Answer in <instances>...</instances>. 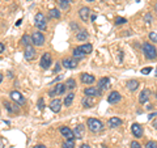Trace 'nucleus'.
<instances>
[{
	"instance_id": "nucleus-43",
	"label": "nucleus",
	"mask_w": 157,
	"mask_h": 148,
	"mask_svg": "<svg viewBox=\"0 0 157 148\" xmlns=\"http://www.w3.org/2000/svg\"><path fill=\"white\" fill-rule=\"evenodd\" d=\"M96 18H97V14H92V16H90V20H92V21H94Z\"/></svg>"
},
{
	"instance_id": "nucleus-51",
	"label": "nucleus",
	"mask_w": 157,
	"mask_h": 148,
	"mask_svg": "<svg viewBox=\"0 0 157 148\" xmlns=\"http://www.w3.org/2000/svg\"><path fill=\"white\" fill-rule=\"evenodd\" d=\"M155 75H156V76H157V68H156V73H155Z\"/></svg>"
},
{
	"instance_id": "nucleus-30",
	"label": "nucleus",
	"mask_w": 157,
	"mask_h": 148,
	"mask_svg": "<svg viewBox=\"0 0 157 148\" xmlns=\"http://www.w3.org/2000/svg\"><path fill=\"white\" fill-rule=\"evenodd\" d=\"M66 87L68 89H75L76 88V80L75 79H68L67 83H66Z\"/></svg>"
},
{
	"instance_id": "nucleus-9",
	"label": "nucleus",
	"mask_w": 157,
	"mask_h": 148,
	"mask_svg": "<svg viewBox=\"0 0 157 148\" xmlns=\"http://www.w3.org/2000/svg\"><path fill=\"white\" fill-rule=\"evenodd\" d=\"M121 100H122V96L119 95V92H117V91L110 92V95L107 96V102L111 103V105H115V103H118Z\"/></svg>"
},
{
	"instance_id": "nucleus-11",
	"label": "nucleus",
	"mask_w": 157,
	"mask_h": 148,
	"mask_svg": "<svg viewBox=\"0 0 157 148\" xmlns=\"http://www.w3.org/2000/svg\"><path fill=\"white\" fill-rule=\"evenodd\" d=\"M4 107L11 113V114H18L20 113V109L17 106L16 102H8V101H4Z\"/></svg>"
},
{
	"instance_id": "nucleus-1",
	"label": "nucleus",
	"mask_w": 157,
	"mask_h": 148,
	"mask_svg": "<svg viewBox=\"0 0 157 148\" xmlns=\"http://www.w3.org/2000/svg\"><path fill=\"white\" fill-rule=\"evenodd\" d=\"M143 54H144L145 59H148V60H155V59L157 58L156 47L149 42H144L143 43Z\"/></svg>"
},
{
	"instance_id": "nucleus-38",
	"label": "nucleus",
	"mask_w": 157,
	"mask_h": 148,
	"mask_svg": "<svg viewBox=\"0 0 157 148\" xmlns=\"http://www.w3.org/2000/svg\"><path fill=\"white\" fill-rule=\"evenodd\" d=\"M60 68H62V63H56V64H55V68H54V73H56V72H59V71H60Z\"/></svg>"
},
{
	"instance_id": "nucleus-36",
	"label": "nucleus",
	"mask_w": 157,
	"mask_h": 148,
	"mask_svg": "<svg viewBox=\"0 0 157 148\" xmlns=\"http://www.w3.org/2000/svg\"><path fill=\"white\" fill-rule=\"evenodd\" d=\"M38 109L39 110L45 109V100H43V98H39V100H38Z\"/></svg>"
},
{
	"instance_id": "nucleus-5",
	"label": "nucleus",
	"mask_w": 157,
	"mask_h": 148,
	"mask_svg": "<svg viewBox=\"0 0 157 148\" xmlns=\"http://www.w3.org/2000/svg\"><path fill=\"white\" fill-rule=\"evenodd\" d=\"M36 26L39 29V30H46L47 29V22H46V17L43 13H37L36 16Z\"/></svg>"
},
{
	"instance_id": "nucleus-27",
	"label": "nucleus",
	"mask_w": 157,
	"mask_h": 148,
	"mask_svg": "<svg viewBox=\"0 0 157 148\" xmlns=\"http://www.w3.org/2000/svg\"><path fill=\"white\" fill-rule=\"evenodd\" d=\"M127 88H128L131 92L136 91L137 88H139V81H137V80H130L128 83H127Z\"/></svg>"
},
{
	"instance_id": "nucleus-15",
	"label": "nucleus",
	"mask_w": 157,
	"mask_h": 148,
	"mask_svg": "<svg viewBox=\"0 0 157 148\" xmlns=\"http://www.w3.org/2000/svg\"><path fill=\"white\" fill-rule=\"evenodd\" d=\"M73 131V136L76 138V139H81V138H84L85 135V129H84V125H77L75 127V130Z\"/></svg>"
},
{
	"instance_id": "nucleus-33",
	"label": "nucleus",
	"mask_w": 157,
	"mask_h": 148,
	"mask_svg": "<svg viewBox=\"0 0 157 148\" xmlns=\"http://www.w3.org/2000/svg\"><path fill=\"white\" fill-rule=\"evenodd\" d=\"M127 22V18L124 17H115V25H123Z\"/></svg>"
},
{
	"instance_id": "nucleus-35",
	"label": "nucleus",
	"mask_w": 157,
	"mask_h": 148,
	"mask_svg": "<svg viewBox=\"0 0 157 148\" xmlns=\"http://www.w3.org/2000/svg\"><path fill=\"white\" fill-rule=\"evenodd\" d=\"M149 39H151L152 42L157 43V32H152V33H149Z\"/></svg>"
},
{
	"instance_id": "nucleus-7",
	"label": "nucleus",
	"mask_w": 157,
	"mask_h": 148,
	"mask_svg": "<svg viewBox=\"0 0 157 148\" xmlns=\"http://www.w3.org/2000/svg\"><path fill=\"white\" fill-rule=\"evenodd\" d=\"M62 66L68 70H73V68L77 67V60L75 58H64L62 60Z\"/></svg>"
},
{
	"instance_id": "nucleus-13",
	"label": "nucleus",
	"mask_w": 157,
	"mask_h": 148,
	"mask_svg": "<svg viewBox=\"0 0 157 148\" xmlns=\"http://www.w3.org/2000/svg\"><path fill=\"white\" fill-rule=\"evenodd\" d=\"M24 56H25L26 60H33V59L36 58V50H34V47L32 45H28L25 47V54H24Z\"/></svg>"
},
{
	"instance_id": "nucleus-8",
	"label": "nucleus",
	"mask_w": 157,
	"mask_h": 148,
	"mask_svg": "<svg viewBox=\"0 0 157 148\" xmlns=\"http://www.w3.org/2000/svg\"><path fill=\"white\" fill-rule=\"evenodd\" d=\"M110 85H111V80H110V79L109 77H101L100 79V81H98V89H100L101 92L102 91H107V89H109V88H110Z\"/></svg>"
},
{
	"instance_id": "nucleus-41",
	"label": "nucleus",
	"mask_w": 157,
	"mask_h": 148,
	"mask_svg": "<svg viewBox=\"0 0 157 148\" xmlns=\"http://www.w3.org/2000/svg\"><path fill=\"white\" fill-rule=\"evenodd\" d=\"M4 49H6V46H4V43L3 42H0V54H2L4 51Z\"/></svg>"
},
{
	"instance_id": "nucleus-22",
	"label": "nucleus",
	"mask_w": 157,
	"mask_h": 148,
	"mask_svg": "<svg viewBox=\"0 0 157 148\" xmlns=\"http://www.w3.org/2000/svg\"><path fill=\"white\" fill-rule=\"evenodd\" d=\"M67 91V87L66 84H58V85L54 88V92H55V96H60V95H64Z\"/></svg>"
},
{
	"instance_id": "nucleus-2",
	"label": "nucleus",
	"mask_w": 157,
	"mask_h": 148,
	"mask_svg": "<svg viewBox=\"0 0 157 148\" xmlns=\"http://www.w3.org/2000/svg\"><path fill=\"white\" fill-rule=\"evenodd\" d=\"M86 125L92 132H100L104 130V123L100 119H97V118H89V119L86 121Z\"/></svg>"
},
{
	"instance_id": "nucleus-45",
	"label": "nucleus",
	"mask_w": 157,
	"mask_h": 148,
	"mask_svg": "<svg viewBox=\"0 0 157 148\" xmlns=\"http://www.w3.org/2000/svg\"><path fill=\"white\" fill-rule=\"evenodd\" d=\"M80 148H90V146H89V144H82Z\"/></svg>"
},
{
	"instance_id": "nucleus-32",
	"label": "nucleus",
	"mask_w": 157,
	"mask_h": 148,
	"mask_svg": "<svg viewBox=\"0 0 157 148\" xmlns=\"http://www.w3.org/2000/svg\"><path fill=\"white\" fill-rule=\"evenodd\" d=\"M30 38H29V36H26V34H24L22 36V38H21V43L22 45H25V46H28V45H30Z\"/></svg>"
},
{
	"instance_id": "nucleus-39",
	"label": "nucleus",
	"mask_w": 157,
	"mask_h": 148,
	"mask_svg": "<svg viewBox=\"0 0 157 148\" xmlns=\"http://www.w3.org/2000/svg\"><path fill=\"white\" fill-rule=\"evenodd\" d=\"M131 148H141V146L137 142H131Z\"/></svg>"
},
{
	"instance_id": "nucleus-23",
	"label": "nucleus",
	"mask_w": 157,
	"mask_h": 148,
	"mask_svg": "<svg viewBox=\"0 0 157 148\" xmlns=\"http://www.w3.org/2000/svg\"><path fill=\"white\" fill-rule=\"evenodd\" d=\"M72 54H73V58H75L76 59V60L78 62V60H81V59H84L86 55H85V54L84 53H82L81 50H80V49H78V47H76V49H73V51H72Z\"/></svg>"
},
{
	"instance_id": "nucleus-19",
	"label": "nucleus",
	"mask_w": 157,
	"mask_h": 148,
	"mask_svg": "<svg viewBox=\"0 0 157 148\" xmlns=\"http://www.w3.org/2000/svg\"><path fill=\"white\" fill-rule=\"evenodd\" d=\"M149 97H151V91L148 89V88H145V89H143V91H141V93H140V96H139V102H140V103L148 102Z\"/></svg>"
},
{
	"instance_id": "nucleus-42",
	"label": "nucleus",
	"mask_w": 157,
	"mask_h": 148,
	"mask_svg": "<svg viewBox=\"0 0 157 148\" xmlns=\"http://www.w3.org/2000/svg\"><path fill=\"white\" fill-rule=\"evenodd\" d=\"M157 115V113H151V114L148 115V119H152V118H155Z\"/></svg>"
},
{
	"instance_id": "nucleus-52",
	"label": "nucleus",
	"mask_w": 157,
	"mask_h": 148,
	"mask_svg": "<svg viewBox=\"0 0 157 148\" xmlns=\"http://www.w3.org/2000/svg\"><path fill=\"white\" fill-rule=\"evenodd\" d=\"M156 11H157V4H156Z\"/></svg>"
},
{
	"instance_id": "nucleus-37",
	"label": "nucleus",
	"mask_w": 157,
	"mask_h": 148,
	"mask_svg": "<svg viewBox=\"0 0 157 148\" xmlns=\"http://www.w3.org/2000/svg\"><path fill=\"white\" fill-rule=\"evenodd\" d=\"M151 71H152L151 67H145V68H143V70H141V73H143V75H148Z\"/></svg>"
},
{
	"instance_id": "nucleus-3",
	"label": "nucleus",
	"mask_w": 157,
	"mask_h": 148,
	"mask_svg": "<svg viewBox=\"0 0 157 148\" xmlns=\"http://www.w3.org/2000/svg\"><path fill=\"white\" fill-rule=\"evenodd\" d=\"M51 63H52V56L50 53H45L43 55L41 56V60H39V66H41L43 70H47V68L51 67Z\"/></svg>"
},
{
	"instance_id": "nucleus-18",
	"label": "nucleus",
	"mask_w": 157,
	"mask_h": 148,
	"mask_svg": "<svg viewBox=\"0 0 157 148\" xmlns=\"http://www.w3.org/2000/svg\"><path fill=\"white\" fill-rule=\"evenodd\" d=\"M60 134L64 136L66 139H75V136H73V131L67 126L60 127Z\"/></svg>"
},
{
	"instance_id": "nucleus-14",
	"label": "nucleus",
	"mask_w": 157,
	"mask_h": 148,
	"mask_svg": "<svg viewBox=\"0 0 157 148\" xmlns=\"http://www.w3.org/2000/svg\"><path fill=\"white\" fill-rule=\"evenodd\" d=\"M131 131H132V135L135 138H141L143 136V127H141L139 123H134V125L131 126Z\"/></svg>"
},
{
	"instance_id": "nucleus-46",
	"label": "nucleus",
	"mask_w": 157,
	"mask_h": 148,
	"mask_svg": "<svg viewBox=\"0 0 157 148\" xmlns=\"http://www.w3.org/2000/svg\"><path fill=\"white\" fill-rule=\"evenodd\" d=\"M153 127H155V129L157 130V121H155V122H153Z\"/></svg>"
},
{
	"instance_id": "nucleus-25",
	"label": "nucleus",
	"mask_w": 157,
	"mask_h": 148,
	"mask_svg": "<svg viewBox=\"0 0 157 148\" xmlns=\"http://www.w3.org/2000/svg\"><path fill=\"white\" fill-rule=\"evenodd\" d=\"M81 103H82V106L84 107H92V106H94V101L92 100V97H85V98H82V101H81Z\"/></svg>"
},
{
	"instance_id": "nucleus-4",
	"label": "nucleus",
	"mask_w": 157,
	"mask_h": 148,
	"mask_svg": "<svg viewBox=\"0 0 157 148\" xmlns=\"http://www.w3.org/2000/svg\"><path fill=\"white\" fill-rule=\"evenodd\" d=\"M32 43L33 45H36V46H43L45 45V36L41 33V32H34L32 34Z\"/></svg>"
},
{
	"instance_id": "nucleus-16",
	"label": "nucleus",
	"mask_w": 157,
	"mask_h": 148,
	"mask_svg": "<svg viewBox=\"0 0 157 148\" xmlns=\"http://www.w3.org/2000/svg\"><path fill=\"white\" fill-rule=\"evenodd\" d=\"M48 107H50L54 113H59V111H60V109H62V101L59 100V98H54V100L50 102Z\"/></svg>"
},
{
	"instance_id": "nucleus-34",
	"label": "nucleus",
	"mask_w": 157,
	"mask_h": 148,
	"mask_svg": "<svg viewBox=\"0 0 157 148\" xmlns=\"http://www.w3.org/2000/svg\"><path fill=\"white\" fill-rule=\"evenodd\" d=\"M145 148H157V143H156V142H153V140H149V142H147Z\"/></svg>"
},
{
	"instance_id": "nucleus-53",
	"label": "nucleus",
	"mask_w": 157,
	"mask_h": 148,
	"mask_svg": "<svg viewBox=\"0 0 157 148\" xmlns=\"http://www.w3.org/2000/svg\"><path fill=\"white\" fill-rule=\"evenodd\" d=\"M156 98H157V92H156Z\"/></svg>"
},
{
	"instance_id": "nucleus-50",
	"label": "nucleus",
	"mask_w": 157,
	"mask_h": 148,
	"mask_svg": "<svg viewBox=\"0 0 157 148\" xmlns=\"http://www.w3.org/2000/svg\"><path fill=\"white\" fill-rule=\"evenodd\" d=\"M0 148H3V143L2 142H0Z\"/></svg>"
},
{
	"instance_id": "nucleus-47",
	"label": "nucleus",
	"mask_w": 157,
	"mask_h": 148,
	"mask_svg": "<svg viewBox=\"0 0 157 148\" xmlns=\"http://www.w3.org/2000/svg\"><path fill=\"white\" fill-rule=\"evenodd\" d=\"M2 81H3V75L0 73V83H2Z\"/></svg>"
},
{
	"instance_id": "nucleus-24",
	"label": "nucleus",
	"mask_w": 157,
	"mask_h": 148,
	"mask_svg": "<svg viewBox=\"0 0 157 148\" xmlns=\"http://www.w3.org/2000/svg\"><path fill=\"white\" fill-rule=\"evenodd\" d=\"M78 49L85 54V55H88V54H90L93 51V46L90 45V43H85V45H81V46H78Z\"/></svg>"
},
{
	"instance_id": "nucleus-17",
	"label": "nucleus",
	"mask_w": 157,
	"mask_h": 148,
	"mask_svg": "<svg viewBox=\"0 0 157 148\" xmlns=\"http://www.w3.org/2000/svg\"><path fill=\"white\" fill-rule=\"evenodd\" d=\"M80 80H81L82 84H93V83L96 81V77L93 76V75H90V73L84 72V73H81Z\"/></svg>"
},
{
	"instance_id": "nucleus-48",
	"label": "nucleus",
	"mask_w": 157,
	"mask_h": 148,
	"mask_svg": "<svg viewBox=\"0 0 157 148\" xmlns=\"http://www.w3.org/2000/svg\"><path fill=\"white\" fill-rule=\"evenodd\" d=\"M63 2H67V3H71L72 0H63Z\"/></svg>"
},
{
	"instance_id": "nucleus-40",
	"label": "nucleus",
	"mask_w": 157,
	"mask_h": 148,
	"mask_svg": "<svg viewBox=\"0 0 157 148\" xmlns=\"http://www.w3.org/2000/svg\"><path fill=\"white\" fill-rule=\"evenodd\" d=\"M145 21H147V24H151V21H152V14L151 13L145 14Z\"/></svg>"
},
{
	"instance_id": "nucleus-28",
	"label": "nucleus",
	"mask_w": 157,
	"mask_h": 148,
	"mask_svg": "<svg viewBox=\"0 0 157 148\" xmlns=\"http://www.w3.org/2000/svg\"><path fill=\"white\" fill-rule=\"evenodd\" d=\"M48 17L50 18H60V12L58 11V9H55V8H52V9H50L48 11Z\"/></svg>"
},
{
	"instance_id": "nucleus-49",
	"label": "nucleus",
	"mask_w": 157,
	"mask_h": 148,
	"mask_svg": "<svg viewBox=\"0 0 157 148\" xmlns=\"http://www.w3.org/2000/svg\"><path fill=\"white\" fill-rule=\"evenodd\" d=\"M86 2H88V3H93V2H94V0H86Z\"/></svg>"
},
{
	"instance_id": "nucleus-10",
	"label": "nucleus",
	"mask_w": 157,
	"mask_h": 148,
	"mask_svg": "<svg viewBox=\"0 0 157 148\" xmlns=\"http://www.w3.org/2000/svg\"><path fill=\"white\" fill-rule=\"evenodd\" d=\"M90 11L92 9L89 7H82L80 11H78V16L84 22H89V16H90Z\"/></svg>"
},
{
	"instance_id": "nucleus-20",
	"label": "nucleus",
	"mask_w": 157,
	"mask_h": 148,
	"mask_svg": "<svg viewBox=\"0 0 157 148\" xmlns=\"http://www.w3.org/2000/svg\"><path fill=\"white\" fill-rule=\"evenodd\" d=\"M122 119L121 118H118V117H111L109 122H107V125H109V127H111V129H117V127H119L122 125Z\"/></svg>"
},
{
	"instance_id": "nucleus-6",
	"label": "nucleus",
	"mask_w": 157,
	"mask_h": 148,
	"mask_svg": "<svg viewBox=\"0 0 157 148\" xmlns=\"http://www.w3.org/2000/svg\"><path fill=\"white\" fill-rule=\"evenodd\" d=\"M11 98L13 100V102H16L17 105H20V106H22V105H25L26 103L25 97H24L21 93L17 92V91H12L11 92Z\"/></svg>"
},
{
	"instance_id": "nucleus-12",
	"label": "nucleus",
	"mask_w": 157,
	"mask_h": 148,
	"mask_svg": "<svg viewBox=\"0 0 157 148\" xmlns=\"http://www.w3.org/2000/svg\"><path fill=\"white\" fill-rule=\"evenodd\" d=\"M84 95L88 97H97V96H101V91L94 87H88L84 89Z\"/></svg>"
},
{
	"instance_id": "nucleus-26",
	"label": "nucleus",
	"mask_w": 157,
	"mask_h": 148,
	"mask_svg": "<svg viewBox=\"0 0 157 148\" xmlns=\"http://www.w3.org/2000/svg\"><path fill=\"white\" fill-rule=\"evenodd\" d=\"M73 100H75V93H68V95L66 96V98H64V105L67 107L71 106L73 103Z\"/></svg>"
},
{
	"instance_id": "nucleus-21",
	"label": "nucleus",
	"mask_w": 157,
	"mask_h": 148,
	"mask_svg": "<svg viewBox=\"0 0 157 148\" xmlns=\"http://www.w3.org/2000/svg\"><path fill=\"white\" fill-rule=\"evenodd\" d=\"M89 38V34L85 29H82V30H77L76 33V39L77 41H86V39Z\"/></svg>"
},
{
	"instance_id": "nucleus-29",
	"label": "nucleus",
	"mask_w": 157,
	"mask_h": 148,
	"mask_svg": "<svg viewBox=\"0 0 157 148\" xmlns=\"http://www.w3.org/2000/svg\"><path fill=\"white\" fill-rule=\"evenodd\" d=\"M63 148H75V142L73 139H66V142L62 144Z\"/></svg>"
},
{
	"instance_id": "nucleus-44",
	"label": "nucleus",
	"mask_w": 157,
	"mask_h": 148,
	"mask_svg": "<svg viewBox=\"0 0 157 148\" xmlns=\"http://www.w3.org/2000/svg\"><path fill=\"white\" fill-rule=\"evenodd\" d=\"M34 148H46L45 146H43V144H37L36 147H34Z\"/></svg>"
},
{
	"instance_id": "nucleus-31",
	"label": "nucleus",
	"mask_w": 157,
	"mask_h": 148,
	"mask_svg": "<svg viewBox=\"0 0 157 148\" xmlns=\"http://www.w3.org/2000/svg\"><path fill=\"white\" fill-rule=\"evenodd\" d=\"M59 6H60L62 9H64V11H70V3L63 2V0H59Z\"/></svg>"
}]
</instances>
